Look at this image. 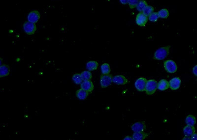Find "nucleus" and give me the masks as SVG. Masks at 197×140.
Segmentation results:
<instances>
[{
    "label": "nucleus",
    "instance_id": "4468645a",
    "mask_svg": "<svg viewBox=\"0 0 197 140\" xmlns=\"http://www.w3.org/2000/svg\"><path fill=\"white\" fill-rule=\"evenodd\" d=\"M10 73V68L8 65H1L0 67V77L3 78L7 76Z\"/></svg>",
    "mask_w": 197,
    "mask_h": 140
},
{
    "label": "nucleus",
    "instance_id": "a878e982",
    "mask_svg": "<svg viewBox=\"0 0 197 140\" xmlns=\"http://www.w3.org/2000/svg\"><path fill=\"white\" fill-rule=\"evenodd\" d=\"M159 18V17L158 12H153L150 15H149V17H148V19H149V21H150L151 22H155L157 21Z\"/></svg>",
    "mask_w": 197,
    "mask_h": 140
},
{
    "label": "nucleus",
    "instance_id": "f3484780",
    "mask_svg": "<svg viewBox=\"0 0 197 140\" xmlns=\"http://www.w3.org/2000/svg\"><path fill=\"white\" fill-rule=\"evenodd\" d=\"M183 132L185 136H188L191 137L193 134L195 133L196 130L194 126H185L183 128Z\"/></svg>",
    "mask_w": 197,
    "mask_h": 140
},
{
    "label": "nucleus",
    "instance_id": "bb28decb",
    "mask_svg": "<svg viewBox=\"0 0 197 140\" xmlns=\"http://www.w3.org/2000/svg\"><path fill=\"white\" fill-rule=\"evenodd\" d=\"M139 2V0H129L128 4L129 5L130 8L131 9H133L137 8Z\"/></svg>",
    "mask_w": 197,
    "mask_h": 140
},
{
    "label": "nucleus",
    "instance_id": "aec40b11",
    "mask_svg": "<svg viewBox=\"0 0 197 140\" xmlns=\"http://www.w3.org/2000/svg\"><path fill=\"white\" fill-rule=\"evenodd\" d=\"M72 80L73 83L76 85H80L82 83V82L83 81L81 74L79 73H75V74H73L72 76Z\"/></svg>",
    "mask_w": 197,
    "mask_h": 140
},
{
    "label": "nucleus",
    "instance_id": "393cba45",
    "mask_svg": "<svg viewBox=\"0 0 197 140\" xmlns=\"http://www.w3.org/2000/svg\"><path fill=\"white\" fill-rule=\"evenodd\" d=\"M154 8L152 6L147 5L145 8V9H144L143 12L145 15L149 17V15H150L152 13L154 12Z\"/></svg>",
    "mask_w": 197,
    "mask_h": 140
},
{
    "label": "nucleus",
    "instance_id": "7c9ffc66",
    "mask_svg": "<svg viewBox=\"0 0 197 140\" xmlns=\"http://www.w3.org/2000/svg\"><path fill=\"white\" fill-rule=\"evenodd\" d=\"M124 140H133V138L131 136H127L126 137H125V138L124 139Z\"/></svg>",
    "mask_w": 197,
    "mask_h": 140
},
{
    "label": "nucleus",
    "instance_id": "ddd939ff",
    "mask_svg": "<svg viewBox=\"0 0 197 140\" xmlns=\"http://www.w3.org/2000/svg\"><path fill=\"white\" fill-rule=\"evenodd\" d=\"M170 88L169 82L166 80L162 79L158 83L157 89L161 91H165Z\"/></svg>",
    "mask_w": 197,
    "mask_h": 140
},
{
    "label": "nucleus",
    "instance_id": "b1692460",
    "mask_svg": "<svg viewBox=\"0 0 197 140\" xmlns=\"http://www.w3.org/2000/svg\"><path fill=\"white\" fill-rule=\"evenodd\" d=\"M101 69L103 74H108L111 72V67L108 63H104L102 65Z\"/></svg>",
    "mask_w": 197,
    "mask_h": 140
},
{
    "label": "nucleus",
    "instance_id": "c85d7f7f",
    "mask_svg": "<svg viewBox=\"0 0 197 140\" xmlns=\"http://www.w3.org/2000/svg\"><path fill=\"white\" fill-rule=\"evenodd\" d=\"M191 140H197V133H195L192 136H191Z\"/></svg>",
    "mask_w": 197,
    "mask_h": 140
},
{
    "label": "nucleus",
    "instance_id": "7ed1b4c3",
    "mask_svg": "<svg viewBox=\"0 0 197 140\" xmlns=\"http://www.w3.org/2000/svg\"><path fill=\"white\" fill-rule=\"evenodd\" d=\"M113 76L111 74H102L100 76V83L102 88H106L111 85Z\"/></svg>",
    "mask_w": 197,
    "mask_h": 140
},
{
    "label": "nucleus",
    "instance_id": "4be33fe9",
    "mask_svg": "<svg viewBox=\"0 0 197 140\" xmlns=\"http://www.w3.org/2000/svg\"><path fill=\"white\" fill-rule=\"evenodd\" d=\"M159 17L160 18L166 19L169 16V11L166 8H163L158 12Z\"/></svg>",
    "mask_w": 197,
    "mask_h": 140
},
{
    "label": "nucleus",
    "instance_id": "a211bd4d",
    "mask_svg": "<svg viewBox=\"0 0 197 140\" xmlns=\"http://www.w3.org/2000/svg\"><path fill=\"white\" fill-rule=\"evenodd\" d=\"M98 64L97 61H91L87 62L86 65L87 69L90 72L97 70L98 68Z\"/></svg>",
    "mask_w": 197,
    "mask_h": 140
},
{
    "label": "nucleus",
    "instance_id": "0eeeda50",
    "mask_svg": "<svg viewBox=\"0 0 197 140\" xmlns=\"http://www.w3.org/2000/svg\"><path fill=\"white\" fill-rule=\"evenodd\" d=\"M147 82V79L144 77H141L137 79L134 83V86L136 89L138 91H141V92L145 91Z\"/></svg>",
    "mask_w": 197,
    "mask_h": 140
},
{
    "label": "nucleus",
    "instance_id": "cd10ccee",
    "mask_svg": "<svg viewBox=\"0 0 197 140\" xmlns=\"http://www.w3.org/2000/svg\"><path fill=\"white\" fill-rule=\"evenodd\" d=\"M193 73L195 76L197 77V65H196L193 68Z\"/></svg>",
    "mask_w": 197,
    "mask_h": 140
},
{
    "label": "nucleus",
    "instance_id": "f8f14e48",
    "mask_svg": "<svg viewBox=\"0 0 197 140\" xmlns=\"http://www.w3.org/2000/svg\"><path fill=\"white\" fill-rule=\"evenodd\" d=\"M113 83L118 85H124L128 83V81L125 77L121 75L113 77Z\"/></svg>",
    "mask_w": 197,
    "mask_h": 140
},
{
    "label": "nucleus",
    "instance_id": "2eb2a0df",
    "mask_svg": "<svg viewBox=\"0 0 197 140\" xmlns=\"http://www.w3.org/2000/svg\"><path fill=\"white\" fill-rule=\"evenodd\" d=\"M89 93L81 88L77 90L76 93V97L79 100H82L86 99L89 95Z\"/></svg>",
    "mask_w": 197,
    "mask_h": 140
},
{
    "label": "nucleus",
    "instance_id": "423d86ee",
    "mask_svg": "<svg viewBox=\"0 0 197 140\" xmlns=\"http://www.w3.org/2000/svg\"><path fill=\"white\" fill-rule=\"evenodd\" d=\"M148 21V17L147 15H145L143 12H139L136 16V24L139 26H144L147 24Z\"/></svg>",
    "mask_w": 197,
    "mask_h": 140
},
{
    "label": "nucleus",
    "instance_id": "2f4dec72",
    "mask_svg": "<svg viewBox=\"0 0 197 140\" xmlns=\"http://www.w3.org/2000/svg\"><path fill=\"white\" fill-rule=\"evenodd\" d=\"M182 140H191V137L188 136H185V137L183 138Z\"/></svg>",
    "mask_w": 197,
    "mask_h": 140
},
{
    "label": "nucleus",
    "instance_id": "20e7f679",
    "mask_svg": "<svg viewBox=\"0 0 197 140\" xmlns=\"http://www.w3.org/2000/svg\"><path fill=\"white\" fill-rule=\"evenodd\" d=\"M164 68L167 72L175 73L177 72V66L175 61L172 59H168L164 62Z\"/></svg>",
    "mask_w": 197,
    "mask_h": 140
},
{
    "label": "nucleus",
    "instance_id": "6ab92c4d",
    "mask_svg": "<svg viewBox=\"0 0 197 140\" xmlns=\"http://www.w3.org/2000/svg\"><path fill=\"white\" fill-rule=\"evenodd\" d=\"M185 123L187 125L194 126L196 123V119L193 115H189L185 119Z\"/></svg>",
    "mask_w": 197,
    "mask_h": 140
},
{
    "label": "nucleus",
    "instance_id": "9b49d317",
    "mask_svg": "<svg viewBox=\"0 0 197 140\" xmlns=\"http://www.w3.org/2000/svg\"><path fill=\"white\" fill-rule=\"evenodd\" d=\"M181 79L179 77H175L169 81L170 88L173 91H175L179 89L181 86Z\"/></svg>",
    "mask_w": 197,
    "mask_h": 140
},
{
    "label": "nucleus",
    "instance_id": "6e6552de",
    "mask_svg": "<svg viewBox=\"0 0 197 140\" xmlns=\"http://www.w3.org/2000/svg\"><path fill=\"white\" fill-rule=\"evenodd\" d=\"M40 12L37 11H33L30 12L28 14L27 19L28 21L30 22L36 23L40 20Z\"/></svg>",
    "mask_w": 197,
    "mask_h": 140
},
{
    "label": "nucleus",
    "instance_id": "f257e3e1",
    "mask_svg": "<svg viewBox=\"0 0 197 140\" xmlns=\"http://www.w3.org/2000/svg\"><path fill=\"white\" fill-rule=\"evenodd\" d=\"M170 48V45H168L157 49L155 52L153 58L156 60H163L166 58L169 54Z\"/></svg>",
    "mask_w": 197,
    "mask_h": 140
},
{
    "label": "nucleus",
    "instance_id": "412c9836",
    "mask_svg": "<svg viewBox=\"0 0 197 140\" xmlns=\"http://www.w3.org/2000/svg\"><path fill=\"white\" fill-rule=\"evenodd\" d=\"M81 74V77L82 78L83 81H86V80H91L92 78V73L91 72L88 70H85L80 73Z\"/></svg>",
    "mask_w": 197,
    "mask_h": 140
},
{
    "label": "nucleus",
    "instance_id": "1a4fd4ad",
    "mask_svg": "<svg viewBox=\"0 0 197 140\" xmlns=\"http://www.w3.org/2000/svg\"><path fill=\"white\" fill-rule=\"evenodd\" d=\"M147 128V126L144 122H139L134 123L131 126V129L134 133L143 132Z\"/></svg>",
    "mask_w": 197,
    "mask_h": 140
},
{
    "label": "nucleus",
    "instance_id": "dca6fc26",
    "mask_svg": "<svg viewBox=\"0 0 197 140\" xmlns=\"http://www.w3.org/2000/svg\"><path fill=\"white\" fill-rule=\"evenodd\" d=\"M149 133L144 132H136L134 133L132 138L134 140H143L147 138L149 136Z\"/></svg>",
    "mask_w": 197,
    "mask_h": 140
},
{
    "label": "nucleus",
    "instance_id": "9d476101",
    "mask_svg": "<svg viewBox=\"0 0 197 140\" xmlns=\"http://www.w3.org/2000/svg\"><path fill=\"white\" fill-rule=\"evenodd\" d=\"M80 85V88L83 89L89 94L92 93L94 89L93 83L91 80L83 81Z\"/></svg>",
    "mask_w": 197,
    "mask_h": 140
},
{
    "label": "nucleus",
    "instance_id": "f03ea898",
    "mask_svg": "<svg viewBox=\"0 0 197 140\" xmlns=\"http://www.w3.org/2000/svg\"><path fill=\"white\" fill-rule=\"evenodd\" d=\"M158 83L156 80L151 79L148 80L145 87V93L147 95H152L156 92Z\"/></svg>",
    "mask_w": 197,
    "mask_h": 140
},
{
    "label": "nucleus",
    "instance_id": "c756f323",
    "mask_svg": "<svg viewBox=\"0 0 197 140\" xmlns=\"http://www.w3.org/2000/svg\"><path fill=\"white\" fill-rule=\"evenodd\" d=\"M119 1L122 5H126L128 4L129 0H119Z\"/></svg>",
    "mask_w": 197,
    "mask_h": 140
},
{
    "label": "nucleus",
    "instance_id": "5701e85b",
    "mask_svg": "<svg viewBox=\"0 0 197 140\" xmlns=\"http://www.w3.org/2000/svg\"><path fill=\"white\" fill-rule=\"evenodd\" d=\"M147 3L145 0H140L137 7V9L140 12H143L144 9L147 6Z\"/></svg>",
    "mask_w": 197,
    "mask_h": 140
},
{
    "label": "nucleus",
    "instance_id": "39448f33",
    "mask_svg": "<svg viewBox=\"0 0 197 140\" xmlns=\"http://www.w3.org/2000/svg\"><path fill=\"white\" fill-rule=\"evenodd\" d=\"M23 28L25 33L30 36L34 34L37 30L36 24L29 21L24 23L23 25Z\"/></svg>",
    "mask_w": 197,
    "mask_h": 140
}]
</instances>
